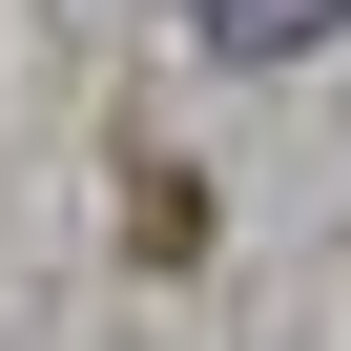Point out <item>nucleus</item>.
<instances>
[{
	"mask_svg": "<svg viewBox=\"0 0 351 351\" xmlns=\"http://www.w3.org/2000/svg\"><path fill=\"white\" fill-rule=\"evenodd\" d=\"M186 21H207V42H228V62H310V42H330V21H351V0H186Z\"/></svg>",
	"mask_w": 351,
	"mask_h": 351,
	"instance_id": "f257e3e1",
	"label": "nucleus"
}]
</instances>
